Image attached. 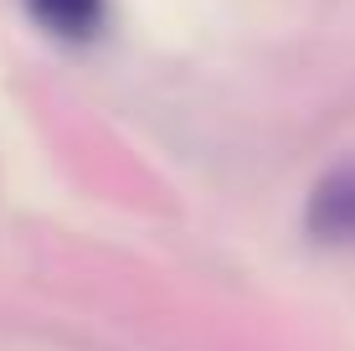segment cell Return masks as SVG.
<instances>
[{
	"label": "cell",
	"mask_w": 355,
	"mask_h": 351,
	"mask_svg": "<svg viewBox=\"0 0 355 351\" xmlns=\"http://www.w3.org/2000/svg\"><path fill=\"white\" fill-rule=\"evenodd\" d=\"M304 233L324 248H355V155L335 161L304 197Z\"/></svg>",
	"instance_id": "1"
},
{
	"label": "cell",
	"mask_w": 355,
	"mask_h": 351,
	"mask_svg": "<svg viewBox=\"0 0 355 351\" xmlns=\"http://www.w3.org/2000/svg\"><path fill=\"white\" fill-rule=\"evenodd\" d=\"M31 21L42 31H52L57 42H93L103 31L108 0H26Z\"/></svg>",
	"instance_id": "2"
}]
</instances>
